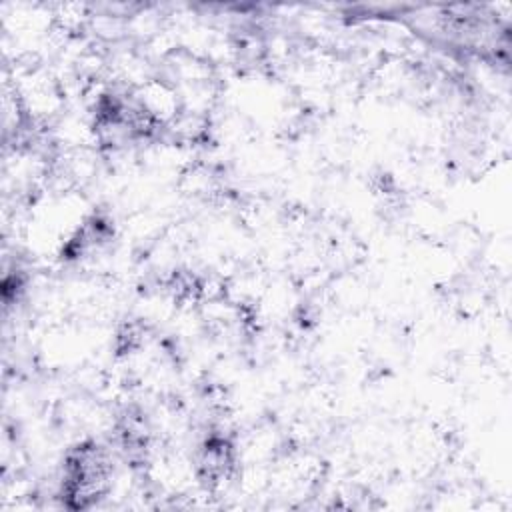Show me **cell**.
I'll return each mask as SVG.
<instances>
[{"label": "cell", "mask_w": 512, "mask_h": 512, "mask_svg": "<svg viewBox=\"0 0 512 512\" xmlns=\"http://www.w3.org/2000/svg\"><path fill=\"white\" fill-rule=\"evenodd\" d=\"M108 478L106 452L98 444H82L66 460L62 498L70 508H88L106 492Z\"/></svg>", "instance_id": "cell-1"}]
</instances>
